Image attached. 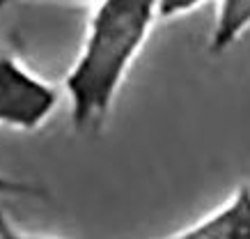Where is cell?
I'll list each match as a JSON object with an SVG mask.
<instances>
[{
	"label": "cell",
	"mask_w": 250,
	"mask_h": 239,
	"mask_svg": "<svg viewBox=\"0 0 250 239\" xmlns=\"http://www.w3.org/2000/svg\"><path fill=\"white\" fill-rule=\"evenodd\" d=\"M159 19L161 0L94 2L81 51L62 81L78 131L106 120Z\"/></svg>",
	"instance_id": "1"
},
{
	"label": "cell",
	"mask_w": 250,
	"mask_h": 239,
	"mask_svg": "<svg viewBox=\"0 0 250 239\" xmlns=\"http://www.w3.org/2000/svg\"><path fill=\"white\" fill-rule=\"evenodd\" d=\"M62 99V90L28 69L16 55L0 53V127L37 131Z\"/></svg>",
	"instance_id": "2"
},
{
	"label": "cell",
	"mask_w": 250,
	"mask_h": 239,
	"mask_svg": "<svg viewBox=\"0 0 250 239\" xmlns=\"http://www.w3.org/2000/svg\"><path fill=\"white\" fill-rule=\"evenodd\" d=\"M163 239H250V184L236 186L216 209Z\"/></svg>",
	"instance_id": "3"
},
{
	"label": "cell",
	"mask_w": 250,
	"mask_h": 239,
	"mask_svg": "<svg viewBox=\"0 0 250 239\" xmlns=\"http://www.w3.org/2000/svg\"><path fill=\"white\" fill-rule=\"evenodd\" d=\"M250 30V0H218L213 28L209 35V53L223 55Z\"/></svg>",
	"instance_id": "4"
},
{
	"label": "cell",
	"mask_w": 250,
	"mask_h": 239,
	"mask_svg": "<svg viewBox=\"0 0 250 239\" xmlns=\"http://www.w3.org/2000/svg\"><path fill=\"white\" fill-rule=\"evenodd\" d=\"M7 198H46V191L35 182L16 179L0 173V200H7Z\"/></svg>",
	"instance_id": "5"
},
{
	"label": "cell",
	"mask_w": 250,
	"mask_h": 239,
	"mask_svg": "<svg viewBox=\"0 0 250 239\" xmlns=\"http://www.w3.org/2000/svg\"><path fill=\"white\" fill-rule=\"evenodd\" d=\"M205 0H161V19H177V16L190 14L195 7H200Z\"/></svg>",
	"instance_id": "6"
},
{
	"label": "cell",
	"mask_w": 250,
	"mask_h": 239,
	"mask_svg": "<svg viewBox=\"0 0 250 239\" xmlns=\"http://www.w3.org/2000/svg\"><path fill=\"white\" fill-rule=\"evenodd\" d=\"M0 239H55V237H44V235H28V232L16 230L14 225L7 221V216L0 212Z\"/></svg>",
	"instance_id": "7"
},
{
	"label": "cell",
	"mask_w": 250,
	"mask_h": 239,
	"mask_svg": "<svg viewBox=\"0 0 250 239\" xmlns=\"http://www.w3.org/2000/svg\"><path fill=\"white\" fill-rule=\"evenodd\" d=\"M12 2H19V0H0V9L12 5ZM64 2H90V0H64ZM94 2H97V0H94Z\"/></svg>",
	"instance_id": "8"
}]
</instances>
